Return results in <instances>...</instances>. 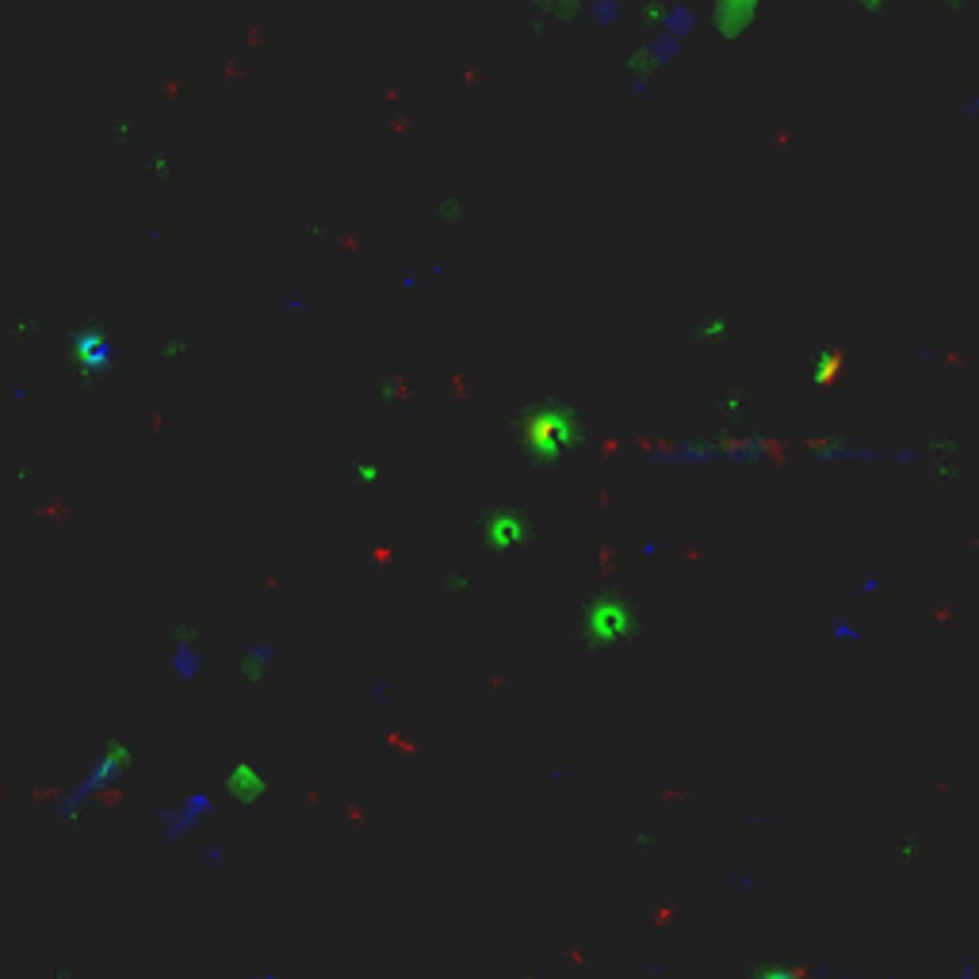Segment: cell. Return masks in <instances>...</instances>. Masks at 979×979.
<instances>
[{
    "mask_svg": "<svg viewBox=\"0 0 979 979\" xmlns=\"http://www.w3.org/2000/svg\"><path fill=\"white\" fill-rule=\"evenodd\" d=\"M127 765H131V754H127L123 746H115V742H111V746H104V750H100V754L88 762L85 773H81V777L69 784L62 796H58V807H54V811H58L62 819H77L88 804H96L104 792H111L115 784L123 781Z\"/></svg>",
    "mask_w": 979,
    "mask_h": 979,
    "instance_id": "obj_1",
    "label": "cell"
},
{
    "mask_svg": "<svg viewBox=\"0 0 979 979\" xmlns=\"http://www.w3.org/2000/svg\"><path fill=\"white\" fill-rule=\"evenodd\" d=\"M811 456L819 463H861V467H880V463H895L907 467L918 459V448H876L865 440H815Z\"/></svg>",
    "mask_w": 979,
    "mask_h": 979,
    "instance_id": "obj_2",
    "label": "cell"
},
{
    "mask_svg": "<svg viewBox=\"0 0 979 979\" xmlns=\"http://www.w3.org/2000/svg\"><path fill=\"white\" fill-rule=\"evenodd\" d=\"M211 815H215L211 796H207V792H192V796H184L180 804H173L169 811H165V819H161V834H165L169 842H180V838L196 834V827H203Z\"/></svg>",
    "mask_w": 979,
    "mask_h": 979,
    "instance_id": "obj_3",
    "label": "cell"
},
{
    "mask_svg": "<svg viewBox=\"0 0 979 979\" xmlns=\"http://www.w3.org/2000/svg\"><path fill=\"white\" fill-rule=\"evenodd\" d=\"M765 0H716L712 4V27H716L719 39L735 43L742 39L754 23H758V12H762Z\"/></svg>",
    "mask_w": 979,
    "mask_h": 979,
    "instance_id": "obj_4",
    "label": "cell"
},
{
    "mask_svg": "<svg viewBox=\"0 0 979 979\" xmlns=\"http://www.w3.org/2000/svg\"><path fill=\"white\" fill-rule=\"evenodd\" d=\"M838 368H842V356L834 349H823L819 352V360H815V371H811V379H815V387H834L838 383Z\"/></svg>",
    "mask_w": 979,
    "mask_h": 979,
    "instance_id": "obj_5",
    "label": "cell"
},
{
    "mask_svg": "<svg viewBox=\"0 0 979 979\" xmlns=\"http://www.w3.org/2000/svg\"><path fill=\"white\" fill-rule=\"evenodd\" d=\"M697 337L704 345H723L727 337H731V322L723 318V314H712V318H704L697 329Z\"/></svg>",
    "mask_w": 979,
    "mask_h": 979,
    "instance_id": "obj_6",
    "label": "cell"
},
{
    "mask_svg": "<svg viewBox=\"0 0 979 979\" xmlns=\"http://www.w3.org/2000/svg\"><path fill=\"white\" fill-rule=\"evenodd\" d=\"M846 4H853L857 12H869V16H876V12L888 8V0H846Z\"/></svg>",
    "mask_w": 979,
    "mask_h": 979,
    "instance_id": "obj_7",
    "label": "cell"
},
{
    "mask_svg": "<svg viewBox=\"0 0 979 979\" xmlns=\"http://www.w3.org/2000/svg\"><path fill=\"white\" fill-rule=\"evenodd\" d=\"M964 111H968V115H979V96H968V108Z\"/></svg>",
    "mask_w": 979,
    "mask_h": 979,
    "instance_id": "obj_8",
    "label": "cell"
}]
</instances>
